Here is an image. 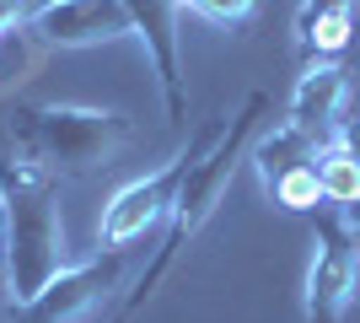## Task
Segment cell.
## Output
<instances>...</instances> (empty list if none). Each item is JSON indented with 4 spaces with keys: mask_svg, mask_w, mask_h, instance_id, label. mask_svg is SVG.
Listing matches in <instances>:
<instances>
[{
    "mask_svg": "<svg viewBox=\"0 0 360 323\" xmlns=\"http://www.w3.org/2000/svg\"><path fill=\"white\" fill-rule=\"evenodd\" d=\"M0 302H11V205L0 189Z\"/></svg>",
    "mask_w": 360,
    "mask_h": 323,
    "instance_id": "obj_14",
    "label": "cell"
},
{
    "mask_svg": "<svg viewBox=\"0 0 360 323\" xmlns=\"http://www.w3.org/2000/svg\"><path fill=\"white\" fill-rule=\"evenodd\" d=\"M333 146L345 156H355L360 162V103H349L345 108V119H339V129H333Z\"/></svg>",
    "mask_w": 360,
    "mask_h": 323,
    "instance_id": "obj_15",
    "label": "cell"
},
{
    "mask_svg": "<svg viewBox=\"0 0 360 323\" xmlns=\"http://www.w3.org/2000/svg\"><path fill=\"white\" fill-rule=\"evenodd\" d=\"M317 184H323V205L349 210V205L360 200V162L345 156L339 146H323V156H317Z\"/></svg>",
    "mask_w": 360,
    "mask_h": 323,
    "instance_id": "obj_12",
    "label": "cell"
},
{
    "mask_svg": "<svg viewBox=\"0 0 360 323\" xmlns=\"http://www.w3.org/2000/svg\"><path fill=\"white\" fill-rule=\"evenodd\" d=\"M178 6H188L194 16H205V22H215V27H237V22L253 16L258 0H178Z\"/></svg>",
    "mask_w": 360,
    "mask_h": 323,
    "instance_id": "obj_13",
    "label": "cell"
},
{
    "mask_svg": "<svg viewBox=\"0 0 360 323\" xmlns=\"http://www.w3.org/2000/svg\"><path fill=\"white\" fill-rule=\"evenodd\" d=\"M360 302V237L339 205L312 210V264H307V323H345Z\"/></svg>",
    "mask_w": 360,
    "mask_h": 323,
    "instance_id": "obj_5",
    "label": "cell"
},
{
    "mask_svg": "<svg viewBox=\"0 0 360 323\" xmlns=\"http://www.w3.org/2000/svg\"><path fill=\"white\" fill-rule=\"evenodd\" d=\"M226 119H231V113H221V119H210V124H199L194 140H188L178 156H167L156 172H146V178H135V184H124L119 194L103 205L97 243H103V248H129V243H140V237H150L156 227H167V221H172V205H178L183 178H188V172H194V162L226 135Z\"/></svg>",
    "mask_w": 360,
    "mask_h": 323,
    "instance_id": "obj_4",
    "label": "cell"
},
{
    "mask_svg": "<svg viewBox=\"0 0 360 323\" xmlns=\"http://www.w3.org/2000/svg\"><path fill=\"white\" fill-rule=\"evenodd\" d=\"M135 140V119L119 108H75V103H22L11 108V146L22 162L49 178H81L108 167Z\"/></svg>",
    "mask_w": 360,
    "mask_h": 323,
    "instance_id": "obj_2",
    "label": "cell"
},
{
    "mask_svg": "<svg viewBox=\"0 0 360 323\" xmlns=\"http://www.w3.org/2000/svg\"><path fill=\"white\" fill-rule=\"evenodd\" d=\"M0 189L11 205V308H22L65 270V227L44 167L11 156L0 162Z\"/></svg>",
    "mask_w": 360,
    "mask_h": 323,
    "instance_id": "obj_3",
    "label": "cell"
},
{
    "mask_svg": "<svg viewBox=\"0 0 360 323\" xmlns=\"http://www.w3.org/2000/svg\"><path fill=\"white\" fill-rule=\"evenodd\" d=\"M32 32L44 49H97L135 38V22L124 0H44L32 16Z\"/></svg>",
    "mask_w": 360,
    "mask_h": 323,
    "instance_id": "obj_7",
    "label": "cell"
},
{
    "mask_svg": "<svg viewBox=\"0 0 360 323\" xmlns=\"http://www.w3.org/2000/svg\"><path fill=\"white\" fill-rule=\"evenodd\" d=\"M345 215H349V227H355V237H360V200H355V205H349V210H345Z\"/></svg>",
    "mask_w": 360,
    "mask_h": 323,
    "instance_id": "obj_16",
    "label": "cell"
},
{
    "mask_svg": "<svg viewBox=\"0 0 360 323\" xmlns=\"http://www.w3.org/2000/svg\"><path fill=\"white\" fill-rule=\"evenodd\" d=\"M124 270H129V248H103L86 264H65L32 302L16 308V323H81L124 286Z\"/></svg>",
    "mask_w": 360,
    "mask_h": 323,
    "instance_id": "obj_6",
    "label": "cell"
},
{
    "mask_svg": "<svg viewBox=\"0 0 360 323\" xmlns=\"http://www.w3.org/2000/svg\"><path fill=\"white\" fill-rule=\"evenodd\" d=\"M124 11L135 22V38L146 44L156 81H162L167 124H183L188 92H183V60H178V0H124Z\"/></svg>",
    "mask_w": 360,
    "mask_h": 323,
    "instance_id": "obj_8",
    "label": "cell"
},
{
    "mask_svg": "<svg viewBox=\"0 0 360 323\" xmlns=\"http://www.w3.org/2000/svg\"><path fill=\"white\" fill-rule=\"evenodd\" d=\"M264 113H269V92H248L237 108H231V119H226V135L215 140L210 151L194 162V172L183 178L178 205H172V221H167V232H162V248H156V259H150L146 270L135 275V286H129V296L119 302L113 323H129L140 308H146L150 291L162 286V275L183 259V248L194 243L199 227H205V221L215 215V205H221V194L231 189V178H237V167H242V156H248V146H253L258 124H264Z\"/></svg>",
    "mask_w": 360,
    "mask_h": 323,
    "instance_id": "obj_1",
    "label": "cell"
},
{
    "mask_svg": "<svg viewBox=\"0 0 360 323\" xmlns=\"http://www.w3.org/2000/svg\"><path fill=\"white\" fill-rule=\"evenodd\" d=\"M345 108H349V70L339 60H307V70L296 76V92L285 103V124L333 146V129L345 119Z\"/></svg>",
    "mask_w": 360,
    "mask_h": 323,
    "instance_id": "obj_9",
    "label": "cell"
},
{
    "mask_svg": "<svg viewBox=\"0 0 360 323\" xmlns=\"http://www.w3.org/2000/svg\"><path fill=\"white\" fill-rule=\"evenodd\" d=\"M317 156H323V140L301 135L296 124H274L269 135H253V151H248V162L258 167V184H264V194H269L280 178H290L296 167H312Z\"/></svg>",
    "mask_w": 360,
    "mask_h": 323,
    "instance_id": "obj_11",
    "label": "cell"
},
{
    "mask_svg": "<svg viewBox=\"0 0 360 323\" xmlns=\"http://www.w3.org/2000/svg\"><path fill=\"white\" fill-rule=\"evenodd\" d=\"M355 0H301L296 6V49L307 60H333L349 49Z\"/></svg>",
    "mask_w": 360,
    "mask_h": 323,
    "instance_id": "obj_10",
    "label": "cell"
}]
</instances>
